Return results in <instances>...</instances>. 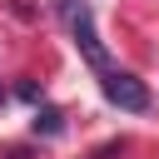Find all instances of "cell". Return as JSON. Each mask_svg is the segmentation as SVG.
<instances>
[{
    "mask_svg": "<svg viewBox=\"0 0 159 159\" xmlns=\"http://www.w3.org/2000/svg\"><path fill=\"white\" fill-rule=\"evenodd\" d=\"M99 89H104L109 104H119V109H129V114H144V109H149V89H144V80L129 75V70H104V75H99Z\"/></svg>",
    "mask_w": 159,
    "mask_h": 159,
    "instance_id": "cell-1",
    "label": "cell"
},
{
    "mask_svg": "<svg viewBox=\"0 0 159 159\" xmlns=\"http://www.w3.org/2000/svg\"><path fill=\"white\" fill-rule=\"evenodd\" d=\"M70 35H75V50L84 55V65L94 70V75H104L109 70V55H104V40H99V30H94V15H89V5H80L70 20Z\"/></svg>",
    "mask_w": 159,
    "mask_h": 159,
    "instance_id": "cell-2",
    "label": "cell"
},
{
    "mask_svg": "<svg viewBox=\"0 0 159 159\" xmlns=\"http://www.w3.org/2000/svg\"><path fill=\"white\" fill-rule=\"evenodd\" d=\"M60 129H65V114H60L55 104L35 109V134H45V139H50V134H60Z\"/></svg>",
    "mask_w": 159,
    "mask_h": 159,
    "instance_id": "cell-3",
    "label": "cell"
},
{
    "mask_svg": "<svg viewBox=\"0 0 159 159\" xmlns=\"http://www.w3.org/2000/svg\"><path fill=\"white\" fill-rule=\"evenodd\" d=\"M119 149H124V139H109V144H99V149H94V154H89V159H114V154H119Z\"/></svg>",
    "mask_w": 159,
    "mask_h": 159,
    "instance_id": "cell-4",
    "label": "cell"
},
{
    "mask_svg": "<svg viewBox=\"0 0 159 159\" xmlns=\"http://www.w3.org/2000/svg\"><path fill=\"white\" fill-rule=\"evenodd\" d=\"M5 159H30V154H25V149H10V154H5Z\"/></svg>",
    "mask_w": 159,
    "mask_h": 159,
    "instance_id": "cell-5",
    "label": "cell"
}]
</instances>
